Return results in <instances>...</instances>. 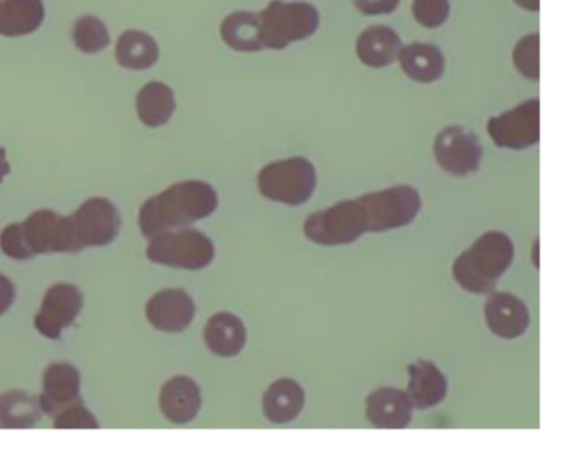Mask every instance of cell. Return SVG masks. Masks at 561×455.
<instances>
[{"label":"cell","instance_id":"6da1fadb","mask_svg":"<svg viewBox=\"0 0 561 455\" xmlns=\"http://www.w3.org/2000/svg\"><path fill=\"white\" fill-rule=\"evenodd\" d=\"M218 205V192L209 183L196 179L176 183L144 202L139 212L140 232L144 237L152 238L163 232L190 228L209 218Z\"/></svg>","mask_w":561,"mask_h":455},{"label":"cell","instance_id":"7a4b0ae2","mask_svg":"<svg viewBox=\"0 0 561 455\" xmlns=\"http://www.w3.org/2000/svg\"><path fill=\"white\" fill-rule=\"evenodd\" d=\"M0 250L12 260L24 261L37 255L78 254L81 248L71 219L44 209L0 232Z\"/></svg>","mask_w":561,"mask_h":455},{"label":"cell","instance_id":"3957f363","mask_svg":"<svg viewBox=\"0 0 561 455\" xmlns=\"http://www.w3.org/2000/svg\"><path fill=\"white\" fill-rule=\"evenodd\" d=\"M514 260V244L504 232L491 231L462 252L453 264V278L462 290L489 294Z\"/></svg>","mask_w":561,"mask_h":455},{"label":"cell","instance_id":"277c9868","mask_svg":"<svg viewBox=\"0 0 561 455\" xmlns=\"http://www.w3.org/2000/svg\"><path fill=\"white\" fill-rule=\"evenodd\" d=\"M261 40L268 50H285L291 44L307 40L320 27V12L308 2L272 0L259 14Z\"/></svg>","mask_w":561,"mask_h":455},{"label":"cell","instance_id":"5b68a950","mask_svg":"<svg viewBox=\"0 0 561 455\" xmlns=\"http://www.w3.org/2000/svg\"><path fill=\"white\" fill-rule=\"evenodd\" d=\"M317 170L301 156L280 160L264 166L259 173V191L268 201L287 206H301L317 189Z\"/></svg>","mask_w":561,"mask_h":455},{"label":"cell","instance_id":"8992f818","mask_svg":"<svg viewBox=\"0 0 561 455\" xmlns=\"http://www.w3.org/2000/svg\"><path fill=\"white\" fill-rule=\"evenodd\" d=\"M216 248L211 238L196 229L182 228L163 232L150 238L147 257L153 264L182 270H203L215 260Z\"/></svg>","mask_w":561,"mask_h":455},{"label":"cell","instance_id":"52a82bcc","mask_svg":"<svg viewBox=\"0 0 561 455\" xmlns=\"http://www.w3.org/2000/svg\"><path fill=\"white\" fill-rule=\"evenodd\" d=\"M304 231L308 241L324 247L353 244L367 232L366 212L357 199L341 201L308 215Z\"/></svg>","mask_w":561,"mask_h":455},{"label":"cell","instance_id":"ba28073f","mask_svg":"<svg viewBox=\"0 0 561 455\" xmlns=\"http://www.w3.org/2000/svg\"><path fill=\"white\" fill-rule=\"evenodd\" d=\"M367 218V232H386L412 224L422 209L420 192L412 186H393L357 198Z\"/></svg>","mask_w":561,"mask_h":455},{"label":"cell","instance_id":"9c48e42d","mask_svg":"<svg viewBox=\"0 0 561 455\" xmlns=\"http://www.w3.org/2000/svg\"><path fill=\"white\" fill-rule=\"evenodd\" d=\"M488 132L499 149L525 150L540 142V101L528 100L492 117Z\"/></svg>","mask_w":561,"mask_h":455},{"label":"cell","instance_id":"30bf717a","mask_svg":"<svg viewBox=\"0 0 561 455\" xmlns=\"http://www.w3.org/2000/svg\"><path fill=\"white\" fill-rule=\"evenodd\" d=\"M70 219L81 250L106 247L117 237L123 225L119 211L106 198L88 199Z\"/></svg>","mask_w":561,"mask_h":455},{"label":"cell","instance_id":"8fae6325","mask_svg":"<svg viewBox=\"0 0 561 455\" xmlns=\"http://www.w3.org/2000/svg\"><path fill=\"white\" fill-rule=\"evenodd\" d=\"M436 163L448 175L465 178L481 166L482 147L478 136L465 127L451 126L443 129L435 140Z\"/></svg>","mask_w":561,"mask_h":455},{"label":"cell","instance_id":"7c38bea8","mask_svg":"<svg viewBox=\"0 0 561 455\" xmlns=\"http://www.w3.org/2000/svg\"><path fill=\"white\" fill-rule=\"evenodd\" d=\"M83 310V294L75 284L57 283L45 293L35 327L47 339L58 340Z\"/></svg>","mask_w":561,"mask_h":455},{"label":"cell","instance_id":"4fadbf2b","mask_svg":"<svg viewBox=\"0 0 561 455\" xmlns=\"http://www.w3.org/2000/svg\"><path fill=\"white\" fill-rule=\"evenodd\" d=\"M147 319L162 332H183L195 319L193 298L183 290H163L150 298L146 307Z\"/></svg>","mask_w":561,"mask_h":455},{"label":"cell","instance_id":"5bb4252c","mask_svg":"<svg viewBox=\"0 0 561 455\" xmlns=\"http://www.w3.org/2000/svg\"><path fill=\"white\" fill-rule=\"evenodd\" d=\"M81 393V375L77 366L67 362L51 363L44 373L41 406L45 415L55 416L68 406L83 401Z\"/></svg>","mask_w":561,"mask_h":455},{"label":"cell","instance_id":"9a60e30c","mask_svg":"<svg viewBox=\"0 0 561 455\" xmlns=\"http://www.w3.org/2000/svg\"><path fill=\"white\" fill-rule=\"evenodd\" d=\"M413 405L407 392L392 386L374 389L366 399L367 421L379 429H403L410 424Z\"/></svg>","mask_w":561,"mask_h":455},{"label":"cell","instance_id":"2e32d148","mask_svg":"<svg viewBox=\"0 0 561 455\" xmlns=\"http://www.w3.org/2000/svg\"><path fill=\"white\" fill-rule=\"evenodd\" d=\"M485 323L494 336L517 339L530 326L527 306L511 293H492L484 307Z\"/></svg>","mask_w":561,"mask_h":455},{"label":"cell","instance_id":"e0dca14e","mask_svg":"<svg viewBox=\"0 0 561 455\" xmlns=\"http://www.w3.org/2000/svg\"><path fill=\"white\" fill-rule=\"evenodd\" d=\"M160 409L170 422L188 424L202 409V389L186 375L173 376L160 389Z\"/></svg>","mask_w":561,"mask_h":455},{"label":"cell","instance_id":"ac0fdd59","mask_svg":"<svg viewBox=\"0 0 561 455\" xmlns=\"http://www.w3.org/2000/svg\"><path fill=\"white\" fill-rule=\"evenodd\" d=\"M409 395L415 409H430L438 406L448 393V382L442 370L428 360H416L409 365Z\"/></svg>","mask_w":561,"mask_h":455},{"label":"cell","instance_id":"d6986e66","mask_svg":"<svg viewBox=\"0 0 561 455\" xmlns=\"http://www.w3.org/2000/svg\"><path fill=\"white\" fill-rule=\"evenodd\" d=\"M400 48L402 40L399 34L387 25H373L356 42V54L360 63L376 70L392 65L399 57Z\"/></svg>","mask_w":561,"mask_h":455},{"label":"cell","instance_id":"ffe728a7","mask_svg":"<svg viewBox=\"0 0 561 455\" xmlns=\"http://www.w3.org/2000/svg\"><path fill=\"white\" fill-rule=\"evenodd\" d=\"M44 22V0H0L2 37H27L35 34Z\"/></svg>","mask_w":561,"mask_h":455},{"label":"cell","instance_id":"44dd1931","mask_svg":"<svg viewBox=\"0 0 561 455\" xmlns=\"http://www.w3.org/2000/svg\"><path fill=\"white\" fill-rule=\"evenodd\" d=\"M248 342V330L241 317L231 313H218L205 327V343L215 355L236 357Z\"/></svg>","mask_w":561,"mask_h":455},{"label":"cell","instance_id":"7402d4cb","mask_svg":"<svg viewBox=\"0 0 561 455\" xmlns=\"http://www.w3.org/2000/svg\"><path fill=\"white\" fill-rule=\"evenodd\" d=\"M305 406V392L300 383L280 378L268 386L262 399L265 418L275 424H287L300 416Z\"/></svg>","mask_w":561,"mask_h":455},{"label":"cell","instance_id":"603a6c76","mask_svg":"<svg viewBox=\"0 0 561 455\" xmlns=\"http://www.w3.org/2000/svg\"><path fill=\"white\" fill-rule=\"evenodd\" d=\"M400 68L415 83L430 84L445 73V57L436 45L410 44L400 48Z\"/></svg>","mask_w":561,"mask_h":455},{"label":"cell","instance_id":"cb8c5ba5","mask_svg":"<svg viewBox=\"0 0 561 455\" xmlns=\"http://www.w3.org/2000/svg\"><path fill=\"white\" fill-rule=\"evenodd\" d=\"M137 116L144 126L159 129L167 126L176 109L175 93L169 84L152 81L137 94Z\"/></svg>","mask_w":561,"mask_h":455},{"label":"cell","instance_id":"d4e9b609","mask_svg":"<svg viewBox=\"0 0 561 455\" xmlns=\"http://www.w3.org/2000/svg\"><path fill=\"white\" fill-rule=\"evenodd\" d=\"M116 61L129 71H146L156 67L160 48L152 35L140 31H127L117 38Z\"/></svg>","mask_w":561,"mask_h":455},{"label":"cell","instance_id":"484cf974","mask_svg":"<svg viewBox=\"0 0 561 455\" xmlns=\"http://www.w3.org/2000/svg\"><path fill=\"white\" fill-rule=\"evenodd\" d=\"M221 38L231 50L255 54L264 50L261 40V19L257 12H234L221 24Z\"/></svg>","mask_w":561,"mask_h":455},{"label":"cell","instance_id":"4316f807","mask_svg":"<svg viewBox=\"0 0 561 455\" xmlns=\"http://www.w3.org/2000/svg\"><path fill=\"white\" fill-rule=\"evenodd\" d=\"M41 399L31 393L14 389L0 395V428L25 429L42 419Z\"/></svg>","mask_w":561,"mask_h":455},{"label":"cell","instance_id":"83f0119b","mask_svg":"<svg viewBox=\"0 0 561 455\" xmlns=\"http://www.w3.org/2000/svg\"><path fill=\"white\" fill-rule=\"evenodd\" d=\"M71 37H73L77 50L84 55L101 54L111 44V35L106 24L94 15H83V18L78 19L75 22Z\"/></svg>","mask_w":561,"mask_h":455},{"label":"cell","instance_id":"f1b7e54d","mask_svg":"<svg viewBox=\"0 0 561 455\" xmlns=\"http://www.w3.org/2000/svg\"><path fill=\"white\" fill-rule=\"evenodd\" d=\"M514 67L527 80H540V35H527L515 45Z\"/></svg>","mask_w":561,"mask_h":455},{"label":"cell","instance_id":"f546056e","mask_svg":"<svg viewBox=\"0 0 561 455\" xmlns=\"http://www.w3.org/2000/svg\"><path fill=\"white\" fill-rule=\"evenodd\" d=\"M413 19L425 28H438L451 14L449 0H413Z\"/></svg>","mask_w":561,"mask_h":455},{"label":"cell","instance_id":"4dcf8cb0","mask_svg":"<svg viewBox=\"0 0 561 455\" xmlns=\"http://www.w3.org/2000/svg\"><path fill=\"white\" fill-rule=\"evenodd\" d=\"M54 428L98 429L100 428V422H98L96 416L83 405V401H80L58 412L54 418Z\"/></svg>","mask_w":561,"mask_h":455},{"label":"cell","instance_id":"1f68e13d","mask_svg":"<svg viewBox=\"0 0 561 455\" xmlns=\"http://www.w3.org/2000/svg\"><path fill=\"white\" fill-rule=\"evenodd\" d=\"M357 11L364 15H389L399 8L400 0H354Z\"/></svg>","mask_w":561,"mask_h":455},{"label":"cell","instance_id":"d6a6232c","mask_svg":"<svg viewBox=\"0 0 561 455\" xmlns=\"http://www.w3.org/2000/svg\"><path fill=\"white\" fill-rule=\"evenodd\" d=\"M15 301V287L5 275L0 273V316L11 310Z\"/></svg>","mask_w":561,"mask_h":455},{"label":"cell","instance_id":"836d02e7","mask_svg":"<svg viewBox=\"0 0 561 455\" xmlns=\"http://www.w3.org/2000/svg\"><path fill=\"white\" fill-rule=\"evenodd\" d=\"M11 163L8 160V152L5 149H0V185L4 183V179L11 175Z\"/></svg>","mask_w":561,"mask_h":455},{"label":"cell","instance_id":"e575fe53","mask_svg":"<svg viewBox=\"0 0 561 455\" xmlns=\"http://www.w3.org/2000/svg\"><path fill=\"white\" fill-rule=\"evenodd\" d=\"M518 8L525 9L528 12L540 11V0H514Z\"/></svg>","mask_w":561,"mask_h":455}]
</instances>
